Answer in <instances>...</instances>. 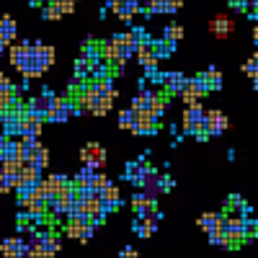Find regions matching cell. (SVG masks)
Instances as JSON below:
<instances>
[{"label": "cell", "instance_id": "25", "mask_svg": "<svg viewBox=\"0 0 258 258\" xmlns=\"http://www.w3.org/2000/svg\"><path fill=\"white\" fill-rule=\"evenodd\" d=\"M163 39H168V41H173V44H176V41L183 39V29H181L178 24H168V26L163 29Z\"/></svg>", "mask_w": 258, "mask_h": 258}, {"label": "cell", "instance_id": "32", "mask_svg": "<svg viewBox=\"0 0 258 258\" xmlns=\"http://www.w3.org/2000/svg\"><path fill=\"white\" fill-rule=\"evenodd\" d=\"M153 49H155L158 59H160V57H168L170 52H173V41H168V39H163V41H158V44H153Z\"/></svg>", "mask_w": 258, "mask_h": 258}, {"label": "cell", "instance_id": "21", "mask_svg": "<svg viewBox=\"0 0 258 258\" xmlns=\"http://www.w3.org/2000/svg\"><path fill=\"white\" fill-rule=\"evenodd\" d=\"M16 34H18V26H16V21H13L11 16H3V18H0V36H3V39H8L11 44H13Z\"/></svg>", "mask_w": 258, "mask_h": 258}, {"label": "cell", "instance_id": "15", "mask_svg": "<svg viewBox=\"0 0 258 258\" xmlns=\"http://www.w3.org/2000/svg\"><path fill=\"white\" fill-rule=\"evenodd\" d=\"M41 235V255H57L59 253V240L54 238V235L47 230V232H39Z\"/></svg>", "mask_w": 258, "mask_h": 258}, {"label": "cell", "instance_id": "26", "mask_svg": "<svg viewBox=\"0 0 258 258\" xmlns=\"http://www.w3.org/2000/svg\"><path fill=\"white\" fill-rule=\"evenodd\" d=\"M3 160H21V142L8 140V145L3 147Z\"/></svg>", "mask_w": 258, "mask_h": 258}, {"label": "cell", "instance_id": "24", "mask_svg": "<svg viewBox=\"0 0 258 258\" xmlns=\"http://www.w3.org/2000/svg\"><path fill=\"white\" fill-rule=\"evenodd\" d=\"M34 168L36 170H44L47 165H49V150L44 147V145H36V153H34Z\"/></svg>", "mask_w": 258, "mask_h": 258}, {"label": "cell", "instance_id": "7", "mask_svg": "<svg viewBox=\"0 0 258 258\" xmlns=\"http://www.w3.org/2000/svg\"><path fill=\"white\" fill-rule=\"evenodd\" d=\"M41 124H44V119L36 116V114H31L29 109H24V124H21V137H39Z\"/></svg>", "mask_w": 258, "mask_h": 258}, {"label": "cell", "instance_id": "41", "mask_svg": "<svg viewBox=\"0 0 258 258\" xmlns=\"http://www.w3.org/2000/svg\"><path fill=\"white\" fill-rule=\"evenodd\" d=\"M116 3H119V0H106V6H109V8H111V6H116Z\"/></svg>", "mask_w": 258, "mask_h": 258}, {"label": "cell", "instance_id": "14", "mask_svg": "<svg viewBox=\"0 0 258 258\" xmlns=\"http://www.w3.org/2000/svg\"><path fill=\"white\" fill-rule=\"evenodd\" d=\"M132 209L137 212V217H147V214L155 212V199H150L147 194H137V197L132 199Z\"/></svg>", "mask_w": 258, "mask_h": 258}, {"label": "cell", "instance_id": "16", "mask_svg": "<svg viewBox=\"0 0 258 258\" xmlns=\"http://www.w3.org/2000/svg\"><path fill=\"white\" fill-rule=\"evenodd\" d=\"M188 85H191V91L199 96V101H202V98H204V96L212 91V83H209L207 73H204V75H197V78H191V80H188Z\"/></svg>", "mask_w": 258, "mask_h": 258}, {"label": "cell", "instance_id": "40", "mask_svg": "<svg viewBox=\"0 0 258 258\" xmlns=\"http://www.w3.org/2000/svg\"><path fill=\"white\" fill-rule=\"evenodd\" d=\"M165 3H170V6H173V8H176V11H178V8H181V6H183V0H165Z\"/></svg>", "mask_w": 258, "mask_h": 258}, {"label": "cell", "instance_id": "39", "mask_svg": "<svg viewBox=\"0 0 258 258\" xmlns=\"http://www.w3.org/2000/svg\"><path fill=\"white\" fill-rule=\"evenodd\" d=\"M121 255H124V258H135V255H137V250H135V248H124V250H121Z\"/></svg>", "mask_w": 258, "mask_h": 258}, {"label": "cell", "instance_id": "8", "mask_svg": "<svg viewBox=\"0 0 258 258\" xmlns=\"http://www.w3.org/2000/svg\"><path fill=\"white\" fill-rule=\"evenodd\" d=\"M111 11L124 21V24H129V21H132L142 8H140V3H137V0H119V3L116 6H111Z\"/></svg>", "mask_w": 258, "mask_h": 258}, {"label": "cell", "instance_id": "28", "mask_svg": "<svg viewBox=\"0 0 258 258\" xmlns=\"http://www.w3.org/2000/svg\"><path fill=\"white\" fill-rule=\"evenodd\" d=\"M163 111H165V98L163 96H153V101H150V114H153L155 119H160L163 116Z\"/></svg>", "mask_w": 258, "mask_h": 258}, {"label": "cell", "instance_id": "10", "mask_svg": "<svg viewBox=\"0 0 258 258\" xmlns=\"http://www.w3.org/2000/svg\"><path fill=\"white\" fill-rule=\"evenodd\" d=\"M207 126H209V135H222L225 129L230 126V121H227V116H225L222 111L209 109V111H207Z\"/></svg>", "mask_w": 258, "mask_h": 258}, {"label": "cell", "instance_id": "18", "mask_svg": "<svg viewBox=\"0 0 258 258\" xmlns=\"http://www.w3.org/2000/svg\"><path fill=\"white\" fill-rule=\"evenodd\" d=\"M26 54H29V41H21V44L11 47V52H8L11 64H13V68H21V64H24V59H26Z\"/></svg>", "mask_w": 258, "mask_h": 258}, {"label": "cell", "instance_id": "27", "mask_svg": "<svg viewBox=\"0 0 258 258\" xmlns=\"http://www.w3.org/2000/svg\"><path fill=\"white\" fill-rule=\"evenodd\" d=\"M64 13H62V8H59V3L57 0H47V8H44V18L47 21H59Z\"/></svg>", "mask_w": 258, "mask_h": 258}, {"label": "cell", "instance_id": "30", "mask_svg": "<svg viewBox=\"0 0 258 258\" xmlns=\"http://www.w3.org/2000/svg\"><path fill=\"white\" fill-rule=\"evenodd\" d=\"M13 85H6V88H0V111H6L8 106H11V101H13Z\"/></svg>", "mask_w": 258, "mask_h": 258}, {"label": "cell", "instance_id": "22", "mask_svg": "<svg viewBox=\"0 0 258 258\" xmlns=\"http://www.w3.org/2000/svg\"><path fill=\"white\" fill-rule=\"evenodd\" d=\"M36 57L39 62L44 64V70H49L54 64V47H47V44H36Z\"/></svg>", "mask_w": 258, "mask_h": 258}, {"label": "cell", "instance_id": "34", "mask_svg": "<svg viewBox=\"0 0 258 258\" xmlns=\"http://www.w3.org/2000/svg\"><path fill=\"white\" fill-rule=\"evenodd\" d=\"M207 78H209V83H212L214 91L222 88V73H220L217 68H209V70H207Z\"/></svg>", "mask_w": 258, "mask_h": 258}, {"label": "cell", "instance_id": "3", "mask_svg": "<svg viewBox=\"0 0 258 258\" xmlns=\"http://www.w3.org/2000/svg\"><path fill=\"white\" fill-rule=\"evenodd\" d=\"M80 160H83V165L103 168V163H106V150H103L98 142H88V145L80 150Z\"/></svg>", "mask_w": 258, "mask_h": 258}, {"label": "cell", "instance_id": "42", "mask_svg": "<svg viewBox=\"0 0 258 258\" xmlns=\"http://www.w3.org/2000/svg\"><path fill=\"white\" fill-rule=\"evenodd\" d=\"M0 160H3V147H0Z\"/></svg>", "mask_w": 258, "mask_h": 258}, {"label": "cell", "instance_id": "29", "mask_svg": "<svg viewBox=\"0 0 258 258\" xmlns=\"http://www.w3.org/2000/svg\"><path fill=\"white\" fill-rule=\"evenodd\" d=\"M119 126L132 132V126H135V111H132V109H124V111L119 114Z\"/></svg>", "mask_w": 258, "mask_h": 258}, {"label": "cell", "instance_id": "12", "mask_svg": "<svg viewBox=\"0 0 258 258\" xmlns=\"http://www.w3.org/2000/svg\"><path fill=\"white\" fill-rule=\"evenodd\" d=\"M0 255H6V258H18V255H26V240H21V238L3 240V243H0Z\"/></svg>", "mask_w": 258, "mask_h": 258}, {"label": "cell", "instance_id": "1", "mask_svg": "<svg viewBox=\"0 0 258 258\" xmlns=\"http://www.w3.org/2000/svg\"><path fill=\"white\" fill-rule=\"evenodd\" d=\"M204 116H207V109H204L199 101L197 103H186V109H183V132L186 135H194L202 126Z\"/></svg>", "mask_w": 258, "mask_h": 258}, {"label": "cell", "instance_id": "23", "mask_svg": "<svg viewBox=\"0 0 258 258\" xmlns=\"http://www.w3.org/2000/svg\"><path fill=\"white\" fill-rule=\"evenodd\" d=\"M199 227H202L204 232H214V230L220 227V214H214V212L202 214V217H199Z\"/></svg>", "mask_w": 258, "mask_h": 258}, {"label": "cell", "instance_id": "19", "mask_svg": "<svg viewBox=\"0 0 258 258\" xmlns=\"http://www.w3.org/2000/svg\"><path fill=\"white\" fill-rule=\"evenodd\" d=\"M47 194H49V197H54V194H59L62 188H68L70 186V181L68 178H64V176H59V173H54V176H47Z\"/></svg>", "mask_w": 258, "mask_h": 258}, {"label": "cell", "instance_id": "13", "mask_svg": "<svg viewBox=\"0 0 258 258\" xmlns=\"http://www.w3.org/2000/svg\"><path fill=\"white\" fill-rule=\"evenodd\" d=\"M163 80H165V85H168L165 91H168L170 96H173V93H178V96H181V91L188 85V78H186L183 73H165V75H163Z\"/></svg>", "mask_w": 258, "mask_h": 258}, {"label": "cell", "instance_id": "4", "mask_svg": "<svg viewBox=\"0 0 258 258\" xmlns=\"http://www.w3.org/2000/svg\"><path fill=\"white\" fill-rule=\"evenodd\" d=\"M209 31H212L214 39H230L232 31H235V24L230 21V16L220 13V16H214V18L209 21Z\"/></svg>", "mask_w": 258, "mask_h": 258}, {"label": "cell", "instance_id": "11", "mask_svg": "<svg viewBox=\"0 0 258 258\" xmlns=\"http://www.w3.org/2000/svg\"><path fill=\"white\" fill-rule=\"evenodd\" d=\"M158 220H160V212H153V214H147V217H140L137 225H135L140 238H150V235L158 230Z\"/></svg>", "mask_w": 258, "mask_h": 258}, {"label": "cell", "instance_id": "36", "mask_svg": "<svg viewBox=\"0 0 258 258\" xmlns=\"http://www.w3.org/2000/svg\"><path fill=\"white\" fill-rule=\"evenodd\" d=\"M57 3H59L62 13H73V11H75V3H78V0H57Z\"/></svg>", "mask_w": 258, "mask_h": 258}, {"label": "cell", "instance_id": "37", "mask_svg": "<svg viewBox=\"0 0 258 258\" xmlns=\"http://www.w3.org/2000/svg\"><path fill=\"white\" fill-rule=\"evenodd\" d=\"M232 6L238 8L240 13H248V6H250V3H248V0H232Z\"/></svg>", "mask_w": 258, "mask_h": 258}, {"label": "cell", "instance_id": "6", "mask_svg": "<svg viewBox=\"0 0 258 258\" xmlns=\"http://www.w3.org/2000/svg\"><path fill=\"white\" fill-rule=\"evenodd\" d=\"M155 116L150 114V111H135V126H132V132L135 135H153L155 132Z\"/></svg>", "mask_w": 258, "mask_h": 258}, {"label": "cell", "instance_id": "20", "mask_svg": "<svg viewBox=\"0 0 258 258\" xmlns=\"http://www.w3.org/2000/svg\"><path fill=\"white\" fill-rule=\"evenodd\" d=\"M96 170H98V168H93V165H83V170H78V176H75L73 186H75V188L91 186V181H93V176H96Z\"/></svg>", "mask_w": 258, "mask_h": 258}, {"label": "cell", "instance_id": "17", "mask_svg": "<svg viewBox=\"0 0 258 258\" xmlns=\"http://www.w3.org/2000/svg\"><path fill=\"white\" fill-rule=\"evenodd\" d=\"M101 202L119 207V204H121V191H119V186H114V183H106V186L101 188Z\"/></svg>", "mask_w": 258, "mask_h": 258}, {"label": "cell", "instance_id": "31", "mask_svg": "<svg viewBox=\"0 0 258 258\" xmlns=\"http://www.w3.org/2000/svg\"><path fill=\"white\" fill-rule=\"evenodd\" d=\"M209 243H212V245H217V248H227V245H230V238H227L225 232L214 230V232H209Z\"/></svg>", "mask_w": 258, "mask_h": 258}, {"label": "cell", "instance_id": "9", "mask_svg": "<svg viewBox=\"0 0 258 258\" xmlns=\"http://www.w3.org/2000/svg\"><path fill=\"white\" fill-rule=\"evenodd\" d=\"M73 116V101L70 98H57V106L47 114V121H68Z\"/></svg>", "mask_w": 258, "mask_h": 258}, {"label": "cell", "instance_id": "38", "mask_svg": "<svg viewBox=\"0 0 258 258\" xmlns=\"http://www.w3.org/2000/svg\"><path fill=\"white\" fill-rule=\"evenodd\" d=\"M6 85H13V83H11V78L6 73H0V88H6Z\"/></svg>", "mask_w": 258, "mask_h": 258}, {"label": "cell", "instance_id": "5", "mask_svg": "<svg viewBox=\"0 0 258 258\" xmlns=\"http://www.w3.org/2000/svg\"><path fill=\"white\" fill-rule=\"evenodd\" d=\"M135 57L140 59V64H142V68H147V70H155L158 68V54L153 49V41H142V44H137Z\"/></svg>", "mask_w": 258, "mask_h": 258}, {"label": "cell", "instance_id": "2", "mask_svg": "<svg viewBox=\"0 0 258 258\" xmlns=\"http://www.w3.org/2000/svg\"><path fill=\"white\" fill-rule=\"evenodd\" d=\"M54 106H57V96H54L52 91L44 88V91H41V96H36V98L29 101V111L36 114V116H41V119L47 121V114L54 109Z\"/></svg>", "mask_w": 258, "mask_h": 258}, {"label": "cell", "instance_id": "33", "mask_svg": "<svg viewBox=\"0 0 258 258\" xmlns=\"http://www.w3.org/2000/svg\"><path fill=\"white\" fill-rule=\"evenodd\" d=\"M243 73H245L248 78H255V75H258V52L243 64Z\"/></svg>", "mask_w": 258, "mask_h": 258}, {"label": "cell", "instance_id": "35", "mask_svg": "<svg viewBox=\"0 0 258 258\" xmlns=\"http://www.w3.org/2000/svg\"><path fill=\"white\" fill-rule=\"evenodd\" d=\"M106 183H109V178H106L103 173H98V170H96V176H93V181H91V188H96V191H101Z\"/></svg>", "mask_w": 258, "mask_h": 258}]
</instances>
